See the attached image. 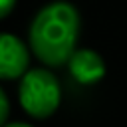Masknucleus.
Listing matches in <instances>:
<instances>
[{"label":"nucleus","mask_w":127,"mask_h":127,"mask_svg":"<svg viewBox=\"0 0 127 127\" xmlns=\"http://www.w3.org/2000/svg\"><path fill=\"white\" fill-rule=\"evenodd\" d=\"M79 34V14L69 2H52L44 6L30 26V48L46 65L67 64L75 52Z\"/></svg>","instance_id":"f257e3e1"},{"label":"nucleus","mask_w":127,"mask_h":127,"mask_svg":"<svg viewBox=\"0 0 127 127\" xmlns=\"http://www.w3.org/2000/svg\"><path fill=\"white\" fill-rule=\"evenodd\" d=\"M60 83L48 69H28L20 81V103L38 119L52 115L60 105Z\"/></svg>","instance_id":"f03ea898"},{"label":"nucleus","mask_w":127,"mask_h":127,"mask_svg":"<svg viewBox=\"0 0 127 127\" xmlns=\"http://www.w3.org/2000/svg\"><path fill=\"white\" fill-rule=\"evenodd\" d=\"M28 48L12 34H0V77L14 79L28 71Z\"/></svg>","instance_id":"7ed1b4c3"},{"label":"nucleus","mask_w":127,"mask_h":127,"mask_svg":"<svg viewBox=\"0 0 127 127\" xmlns=\"http://www.w3.org/2000/svg\"><path fill=\"white\" fill-rule=\"evenodd\" d=\"M69 73L79 83H95L105 73V64L93 50H75L67 60Z\"/></svg>","instance_id":"20e7f679"},{"label":"nucleus","mask_w":127,"mask_h":127,"mask_svg":"<svg viewBox=\"0 0 127 127\" xmlns=\"http://www.w3.org/2000/svg\"><path fill=\"white\" fill-rule=\"evenodd\" d=\"M8 99H6V95H4V91L0 89V125L6 121V117H8Z\"/></svg>","instance_id":"39448f33"},{"label":"nucleus","mask_w":127,"mask_h":127,"mask_svg":"<svg viewBox=\"0 0 127 127\" xmlns=\"http://www.w3.org/2000/svg\"><path fill=\"white\" fill-rule=\"evenodd\" d=\"M16 6V0H0V18H6Z\"/></svg>","instance_id":"423d86ee"},{"label":"nucleus","mask_w":127,"mask_h":127,"mask_svg":"<svg viewBox=\"0 0 127 127\" xmlns=\"http://www.w3.org/2000/svg\"><path fill=\"white\" fill-rule=\"evenodd\" d=\"M6 127H32V125H28V123H10Z\"/></svg>","instance_id":"0eeeda50"}]
</instances>
